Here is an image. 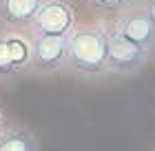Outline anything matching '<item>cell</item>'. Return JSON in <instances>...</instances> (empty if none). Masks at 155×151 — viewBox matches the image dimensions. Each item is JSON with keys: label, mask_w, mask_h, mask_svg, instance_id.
Segmentation results:
<instances>
[{"label": "cell", "mask_w": 155, "mask_h": 151, "mask_svg": "<svg viewBox=\"0 0 155 151\" xmlns=\"http://www.w3.org/2000/svg\"><path fill=\"white\" fill-rule=\"evenodd\" d=\"M67 64L82 76L107 74V31L97 27H73L67 42Z\"/></svg>", "instance_id": "cell-1"}, {"label": "cell", "mask_w": 155, "mask_h": 151, "mask_svg": "<svg viewBox=\"0 0 155 151\" xmlns=\"http://www.w3.org/2000/svg\"><path fill=\"white\" fill-rule=\"evenodd\" d=\"M149 53L151 51L126 40L115 27L107 31V74H115V76L137 74L144 69Z\"/></svg>", "instance_id": "cell-2"}, {"label": "cell", "mask_w": 155, "mask_h": 151, "mask_svg": "<svg viewBox=\"0 0 155 151\" xmlns=\"http://www.w3.org/2000/svg\"><path fill=\"white\" fill-rule=\"evenodd\" d=\"M75 27L73 7L64 0H45L31 20L33 33L42 36H69Z\"/></svg>", "instance_id": "cell-3"}, {"label": "cell", "mask_w": 155, "mask_h": 151, "mask_svg": "<svg viewBox=\"0 0 155 151\" xmlns=\"http://www.w3.org/2000/svg\"><path fill=\"white\" fill-rule=\"evenodd\" d=\"M67 42L69 36H42L31 38V69L38 74H55L67 67Z\"/></svg>", "instance_id": "cell-4"}, {"label": "cell", "mask_w": 155, "mask_h": 151, "mask_svg": "<svg viewBox=\"0 0 155 151\" xmlns=\"http://www.w3.org/2000/svg\"><path fill=\"white\" fill-rule=\"evenodd\" d=\"M25 69H31V40L0 33V80H13Z\"/></svg>", "instance_id": "cell-5"}, {"label": "cell", "mask_w": 155, "mask_h": 151, "mask_svg": "<svg viewBox=\"0 0 155 151\" xmlns=\"http://www.w3.org/2000/svg\"><path fill=\"white\" fill-rule=\"evenodd\" d=\"M115 29L124 36L126 40H131L133 45L151 51L155 47V22L149 16L146 9L137 11H126L115 20Z\"/></svg>", "instance_id": "cell-6"}, {"label": "cell", "mask_w": 155, "mask_h": 151, "mask_svg": "<svg viewBox=\"0 0 155 151\" xmlns=\"http://www.w3.org/2000/svg\"><path fill=\"white\" fill-rule=\"evenodd\" d=\"M42 2L45 0H0V22L9 29H22L31 25Z\"/></svg>", "instance_id": "cell-7"}, {"label": "cell", "mask_w": 155, "mask_h": 151, "mask_svg": "<svg viewBox=\"0 0 155 151\" xmlns=\"http://www.w3.org/2000/svg\"><path fill=\"white\" fill-rule=\"evenodd\" d=\"M0 151H40V145L31 129L11 125L0 131Z\"/></svg>", "instance_id": "cell-8"}, {"label": "cell", "mask_w": 155, "mask_h": 151, "mask_svg": "<svg viewBox=\"0 0 155 151\" xmlns=\"http://www.w3.org/2000/svg\"><path fill=\"white\" fill-rule=\"evenodd\" d=\"M133 2V0H87V5L93 11L100 13H113V11H122Z\"/></svg>", "instance_id": "cell-9"}, {"label": "cell", "mask_w": 155, "mask_h": 151, "mask_svg": "<svg viewBox=\"0 0 155 151\" xmlns=\"http://www.w3.org/2000/svg\"><path fill=\"white\" fill-rule=\"evenodd\" d=\"M146 11H149V16L153 18V22H155V0H149V2H146Z\"/></svg>", "instance_id": "cell-10"}, {"label": "cell", "mask_w": 155, "mask_h": 151, "mask_svg": "<svg viewBox=\"0 0 155 151\" xmlns=\"http://www.w3.org/2000/svg\"><path fill=\"white\" fill-rule=\"evenodd\" d=\"M7 127V122H5V116H2V111H0V131Z\"/></svg>", "instance_id": "cell-11"}]
</instances>
